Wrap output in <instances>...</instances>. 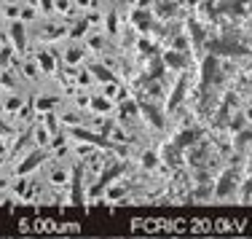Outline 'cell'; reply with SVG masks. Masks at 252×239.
<instances>
[{
	"instance_id": "obj_1",
	"label": "cell",
	"mask_w": 252,
	"mask_h": 239,
	"mask_svg": "<svg viewBox=\"0 0 252 239\" xmlns=\"http://www.w3.org/2000/svg\"><path fill=\"white\" fill-rule=\"evenodd\" d=\"M62 239H67V237H62Z\"/></svg>"
},
{
	"instance_id": "obj_2",
	"label": "cell",
	"mask_w": 252,
	"mask_h": 239,
	"mask_svg": "<svg viewBox=\"0 0 252 239\" xmlns=\"http://www.w3.org/2000/svg\"><path fill=\"white\" fill-rule=\"evenodd\" d=\"M92 239H94V237H92Z\"/></svg>"
}]
</instances>
